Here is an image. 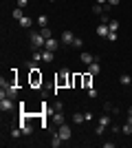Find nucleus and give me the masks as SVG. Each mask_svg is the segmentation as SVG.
I'll list each match as a JSON object with an SVG mask.
<instances>
[{"label":"nucleus","mask_w":132,"mask_h":148,"mask_svg":"<svg viewBox=\"0 0 132 148\" xmlns=\"http://www.w3.org/2000/svg\"><path fill=\"white\" fill-rule=\"evenodd\" d=\"M99 58L97 56H93V53H82V62L84 64H93V62H97Z\"/></svg>","instance_id":"obj_9"},{"label":"nucleus","mask_w":132,"mask_h":148,"mask_svg":"<svg viewBox=\"0 0 132 148\" xmlns=\"http://www.w3.org/2000/svg\"><path fill=\"white\" fill-rule=\"evenodd\" d=\"M104 130H106V128H104V126H99V124H97V128H95V133H97V135H101Z\"/></svg>","instance_id":"obj_33"},{"label":"nucleus","mask_w":132,"mask_h":148,"mask_svg":"<svg viewBox=\"0 0 132 148\" xmlns=\"http://www.w3.org/2000/svg\"><path fill=\"white\" fill-rule=\"evenodd\" d=\"M117 38H119L117 31H110V33H108V40H110V42H117Z\"/></svg>","instance_id":"obj_28"},{"label":"nucleus","mask_w":132,"mask_h":148,"mask_svg":"<svg viewBox=\"0 0 132 148\" xmlns=\"http://www.w3.org/2000/svg\"><path fill=\"white\" fill-rule=\"evenodd\" d=\"M29 36H31V49L33 51H35V49H44V47H46V38H44L40 31H31Z\"/></svg>","instance_id":"obj_1"},{"label":"nucleus","mask_w":132,"mask_h":148,"mask_svg":"<svg viewBox=\"0 0 132 148\" xmlns=\"http://www.w3.org/2000/svg\"><path fill=\"white\" fill-rule=\"evenodd\" d=\"M60 40H62V44H66V47H73V40H75V33H73V31H62V38H60Z\"/></svg>","instance_id":"obj_5"},{"label":"nucleus","mask_w":132,"mask_h":148,"mask_svg":"<svg viewBox=\"0 0 132 148\" xmlns=\"http://www.w3.org/2000/svg\"><path fill=\"white\" fill-rule=\"evenodd\" d=\"M44 49L55 51V49H57V40H55V38H49V40H46V47H44Z\"/></svg>","instance_id":"obj_13"},{"label":"nucleus","mask_w":132,"mask_h":148,"mask_svg":"<svg viewBox=\"0 0 132 148\" xmlns=\"http://www.w3.org/2000/svg\"><path fill=\"white\" fill-rule=\"evenodd\" d=\"M88 97H97V88H93V86H90V88H88Z\"/></svg>","instance_id":"obj_30"},{"label":"nucleus","mask_w":132,"mask_h":148,"mask_svg":"<svg viewBox=\"0 0 132 148\" xmlns=\"http://www.w3.org/2000/svg\"><path fill=\"white\" fill-rule=\"evenodd\" d=\"M73 122L75 124H84L86 122V119H84V113H75V115H73Z\"/></svg>","instance_id":"obj_20"},{"label":"nucleus","mask_w":132,"mask_h":148,"mask_svg":"<svg viewBox=\"0 0 132 148\" xmlns=\"http://www.w3.org/2000/svg\"><path fill=\"white\" fill-rule=\"evenodd\" d=\"M18 22H20V27H22V29H31L35 20H33V18H26V16H24V18H20Z\"/></svg>","instance_id":"obj_8"},{"label":"nucleus","mask_w":132,"mask_h":148,"mask_svg":"<svg viewBox=\"0 0 132 148\" xmlns=\"http://www.w3.org/2000/svg\"><path fill=\"white\" fill-rule=\"evenodd\" d=\"M35 25H40V29H42V27H49V18H46V16H40V18H35Z\"/></svg>","instance_id":"obj_14"},{"label":"nucleus","mask_w":132,"mask_h":148,"mask_svg":"<svg viewBox=\"0 0 132 148\" xmlns=\"http://www.w3.org/2000/svg\"><path fill=\"white\" fill-rule=\"evenodd\" d=\"M121 130H123V133H126V135H132V124L128 122V124H126V126H123V128H121Z\"/></svg>","instance_id":"obj_29"},{"label":"nucleus","mask_w":132,"mask_h":148,"mask_svg":"<svg viewBox=\"0 0 132 148\" xmlns=\"http://www.w3.org/2000/svg\"><path fill=\"white\" fill-rule=\"evenodd\" d=\"M84 119H86V122H93V113H84Z\"/></svg>","instance_id":"obj_32"},{"label":"nucleus","mask_w":132,"mask_h":148,"mask_svg":"<svg viewBox=\"0 0 132 148\" xmlns=\"http://www.w3.org/2000/svg\"><path fill=\"white\" fill-rule=\"evenodd\" d=\"M55 84H57V86H64V84H73V77H70V73H68V71H66V69H64L62 73L57 75Z\"/></svg>","instance_id":"obj_2"},{"label":"nucleus","mask_w":132,"mask_h":148,"mask_svg":"<svg viewBox=\"0 0 132 148\" xmlns=\"http://www.w3.org/2000/svg\"><path fill=\"white\" fill-rule=\"evenodd\" d=\"M108 33H110L108 25H101V22H99V27H97V36H99V38H108Z\"/></svg>","instance_id":"obj_10"},{"label":"nucleus","mask_w":132,"mask_h":148,"mask_svg":"<svg viewBox=\"0 0 132 148\" xmlns=\"http://www.w3.org/2000/svg\"><path fill=\"white\" fill-rule=\"evenodd\" d=\"M49 2H55V0H49Z\"/></svg>","instance_id":"obj_37"},{"label":"nucleus","mask_w":132,"mask_h":148,"mask_svg":"<svg viewBox=\"0 0 132 148\" xmlns=\"http://www.w3.org/2000/svg\"><path fill=\"white\" fill-rule=\"evenodd\" d=\"M119 2H121V0H108V5H110V7H117Z\"/></svg>","instance_id":"obj_34"},{"label":"nucleus","mask_w":132,"mask_h":148,"mask_svg":"<svg viewBox=\"0 0 132 148\" xmlns=\"http://www.w3.org/2000/svg\"><path fill=\"white\" fill-rule=\"evenodd\" d=\"M90 77H93V75H90V73H86V75H84V77H82V82H84V84H86V88H90Z\"/></svg>","instance_id":"obj_27"},{"label":"nucleus","mask_w":132,"mask_h":148,"mask_svg":"<svg viewBox=\"0 0 132 148\" xmlns=\"http://www.w3.org/2000/svg\"><path fill=\"white\" fill-rule=\"evenodd\" d=\"M104 11H106V9H104V5H93V13H99V16H101Z\"/></svg>","instance_id":"obj_24"},{"label":"nucleus","mask_w":132,"mask_h":148,"mask_svg":"<svg viewBox=\"0 0 132 148\" xmlns=\"http://www.w3.org/2000/svg\"><path fill=\"white\" fill-rule=\"evenodd\" d=\"M62 142H64V139L55 133V135H53V142H51V146H53V148H60V146H62Z\"/></svg>","instance_id":"obj_15"},{"label":"nucleus","mask_w":132,"mask_h":148,"mask_svg":"<svg viewBox=\"0 0 132 148\" xmlns=\"http://www.w3.org/2000/svg\"><path fill=\"white\" fill-rule=\"evenodd\" d=\"M26 69H29V71H40V66H38V62H35V60L26 62Z\"/></svg>","instance_id":"obj_17"},{"label":"nucleus","mask_w":132,"mask_h":148,"mask_svg":"<svg viewBox=\"0 0 132 148\" xmlns=\"http://www.w3.org/2000/svg\"><path fill=\"white\" fill-rule=\"evenodd\" d=\"M20 135H22V130H20V126H16V128H11V137H13V139H18Z\"/></svg>","instance_id":"obj_23"},{"label":"nucleus","mask_w":132,"mask_h":148,"mask_svg":"<svg viewBox=\"0 0 132 148\" xmlns=\"http://www.w3.org/2000/svg\"><path fill=\"white\" fill-rule=\"evenodd\" d=\"M73 47H75V49H82V47H84V40H82V38H75V40H73Z\"/></svg>","instance_id":"obj_26"},{"label":"nucleus","mask_w":132,"mask_h":148,"mask_svg":"<svg viewBox=\"0 0 132 148\" xmlns=\"http://www.w3.org/2000/svg\"><path fill=\"white\" fill-rule=\"evenodd\" d=\"M53 53H55V51L42 49V62H46V64H49V62H53Z\"/></svg>","instance_id":"obj_12"},{"label":"nucleus","mask_w":132,"mask_h":148,"mask_svg":"<svg viewBox=\"0 0 132 148\" xmlns=\"http://www.w3.org/2000/svg\"><path fill=\"white\" fill-rule=\"evenodd\" d=\"M0 108H2V113H9L13 108V99L11 97H0Z\"/></svg>","instance_id":"obj_6"},{"label":"nucleus","mask_w":132,"mask_h":148,"mask_svg":"<svg viewBox=\"0 0 132 148\" xmlns=\"http://www.w3.org/2000/svg\"><path fill=\"white\" fill-rule=\"evenodd\" d=\"M40 33H42V36L46 38V40H49V38H53V31H51L49 27H42V29H40Z\"/></svg>","instance_id":"obj_18"},{"label":"nucleus","mask_w":132,"mask_h":148,"mask_svg":"<svg viewBox=\"0 0 132 148\" xmlns=\"http://www.w3.org/2000/svg\"><path fill=\"white\" fill-rule=\"evenodd\" d=\"M13 18H16V20L24 18V13H22V9H20V7H18V9H13Z\"/></svg>","instance_id":"obj_25"},{"label":"nucleus","mask_w":132,"mask_h":148,"mask_svg":"<svg viewBox=\"0 0 132 148\" xmlns=\"http://www.w3.org/2000/svg\"><path fill=\"white\" fill-rule=\"evenodd\" d=\"M110 20H112V18H110V13H106V11H104V13H101V18H99V22H101V25H108Z\"/></svg>","instance_id":"obj_22"},{"label":"nucleus","mask_w":132,"mask_h":148,"mask_svg":"<svg viewBox=\"0 0 132 148\" xmlns=\"http://www.w3.org/2000/svg\"><path fill=\"white\" fill-rule=\"evenodd\" d=\"M57 135L62 137L64 142L70 139V126H68V124H60V126H57Z\"/></svg>","instance_id":"obj_4"},{"label":"nucleus","mask_w":132,"mask_h":148,"mask_svg":"<svg viewBox=\"0 0 132 148\" xmlns=\"http://www.w3.org/2000/svg\"><path fill=\"white\" fill-rule=\"evenodd\" d=\"M128 115H132V106H128Z\"/></svg>","instance_id":"obj_36"},{"label":"nucleus","mask_w":132,"mask_h":148,"mask_svg":"<svg viewBox=\"0 0 132 148\" xmlns=\"http://www.w3.org/2000/svg\"><path fill=\"white\" fill-rule=\"evenodd\" d=\"M18 126H20V130H22V135H31V133H33V126L29 124L26 115H24V117H20V124H18Z\"/></svg>","instance_id":"obj_3"},{"label":"nucleus","mask_w":132,"mask_h":148,"mask_svg":"<svg viewBox=\"0 0 132 148\" xmlns=\"http://www.w3.org/2000/svg\"><path fill=\"white\" fill-rule=\"evenodd\" d=\"M119 82H121V84H123V86H126V84H132V77H130V75H128V73H123V75H121V77H119Z\"/></svg>","instance_id":"obj_19"},{"label":"nucleus","mask_w":132,"mask_h":148,"mask_svg":"<svg viewBox=\"0 0 132 148\" xmlns=\"http://www.w3.org/2000/svg\"><path fill=\"white\" fill-rule=\"evenodd\" d=\"M26 5H29V0H18V7H20V9H24Z\"/></svg>","instance_id":"obj_31"},{"label":"nucleus","mask_w":132,"mask_h":148,"mask_svg":"<svg viewBox=\"0 0 132 148\" xmlns=\"http://www.w3.org/2000/svg\"><path fill=\"white\" fill-rule=\"evenodd\" d=\"M31 84H33V86L42 84V75H40V71H31Z\"/></svg>","instance_id":"obj_11"},{"label":"nucleus","mask_w":132,"mask_h":148,"mask_svg":"<svg viewBox=\"0 0 132 148\" xmlns=\"http://www.w3.org/2000/svg\"><path fill=\"white\" fill-rule=\"evenodd\" d=\"M88 73H90V75L101 73V64H99V60H97V62H93V64H88Z\"/></svg>","instance_id":"obj_7"},{"label":"nucleus","mask_w":132,"mask_h":148,"mask_svg":"<svg viewBox=\"0 0 132 148\" xmlns=\"http://www.w3.org/2000/svg\"><path fill=\"white\" fill-rule=\"evenodd\" d=\"M97 5H108V0H97Z\"/></svg>","instance_id":"obj_35"},{"label":"nucleus","mask_w":132,"mask_h":148,"mask_svg":"<svg viewBox=\"0 0 132 148\" xmlns=\"http://www.w3.org/2000/svg\"><path fill=\"white\" fill-rule=\"evenodd\" d=\"M99 126H104V128L110 126V117H108V115H101V117H99Z\"/></svg>","instance_id":"obj_21"},{"label":"nucleus","mask_w":132,"mask_h":148,"mask_svg":"<svg viewBox=\"0 0 132 148\" xmlns=\"http://www.w3.org/2000/svg\"><path fill=\"white\" fill-rule=\"evenodd\" d=\"M108 29H110V31H117V33H119V20H110V22H108Z\"/></svg>","instance_id":"obj_16"}]
</instances>
